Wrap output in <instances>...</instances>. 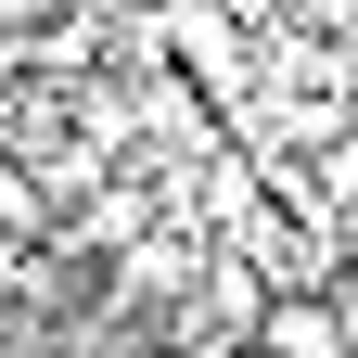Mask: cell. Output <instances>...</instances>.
<instances>
[{"mask_svg": "<svg viewBox=\"0 0 358 358\" xmlns=\"http://www.w3.org/2000/svg\"><path fill=\"white\" fill-rule=\"evenodd\" d=\"M256 345L268 358H333V345H358V307L345 294H268L256 307Z\"/></svg>", "mask_w": 358, "mask_h": 358, "instance_id": "obj_1", "label": "cell"}, {"mask_svg": "<svg viewBox=\"0 0 358 358\" xmlns=\"http://www.w3.org/2000/svg\"><path fill=\"white\" fill-rule=\"evenodd\" d=\"M38 13H52V0H0V26H38Z\"/></svg>", "mask_w": 358, "mask_h": 358, "instance_id": "obj_2", "label": "cell"}]
</instances>
